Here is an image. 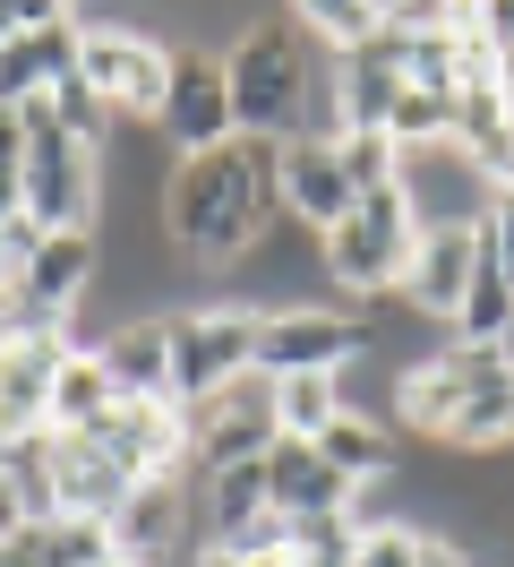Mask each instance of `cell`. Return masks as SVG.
Masks as SVG:
<instances>
[{"instance_id":"34","label":"cell","mask_w":514,"mask_h":567,"mask_svg":"<svg viewBox=\"0 0 514 567\" xmlns=\"http://www.w3.org/2000/svg\"><path fill=\"white\" fill-rule=\"evenodd\" d=\"M0 567H34V550H27V533H18V542H0Z\"/></svg>"},{"instance_id":"1","label":"cell","mask_w":514,"mask_h":567,"mask_svg":"<svg viewBox=\"0 0 514 567\" xmlns=\"http://www.w3.org/2000/svg\"><path fill=\"white\" fill-rule=\"evenodd\" d=\"M283 146L274 138H223L214 155H180L164 181V241L189 258V267H223L232 276L249 249L283 224Z\"/></svg>"},{"instance_id":"31","label":"cell","mask_w":514,"mask_h":567,"mask_svg":"<svg viewBox=\"0 0 514 567\" xmlns=\"http://www.w3.org/2000/svg\"><path fill=\"white\" fill-rule=\"evenodd\" d=\"M411 567H480V559H472V542H463V533L420 525V542H411Z\"/></svg>"},{"instance_id":"13","label":"cell","mask_w":514,"mask_h":567,"mask_svg":"<svg viewBox=\"0 0 514 567\" xmlns=\"http://www.w3.org/2000/svg\"><path fill=\"white\" fill-rule=\"evenodd\" d=\"M95 447L120 464L129 482L189 473V413H180V404H120V413L95 430Z\"/></svg>"},{"instance_id":"10","label":"cell","mask_w":514,"mask_h":567,"mask_svg":"<svg viewBox=\"0 0 514 567\" xmlns=\"http://www.w3.org/2000/svg\"><path fill=\"white\" fill-rule=\"evenodd\" d=\"M171 155H214L232 138V86H223V52H171V86L155 121H146Z\"/></svg>"},{"instance_id":"8","label":"cell","mask_w":514,"mask_h":567,"mask_svg":"<svg viewBox=\"0 0 514 567\" xmlns=\"http://www.w3.org/2000/svg\"><path fill=\"white\" fill-rule=\"evenodd\" d=\"M395 189H403V207H411L420 233H480V224H489V198H497V181L480 173L454 138L411 146L403 173H395Z\"/></svg>"},{"instance_id":"17","label":"cell","mask_w":514,"mask_h":567,"mask_svg":"<svg viewBox=\"0 0 514 567\" xmlns=\"http://www.w3.org/2000/svg\"><path fill=\"white\" fill-rule=\"evenodd\" d=\"M472 267H480V233H420V249H411L395 292H403L420 319H454L463 292H472Z\"/></svg>"},{"instance_id":"7","label":"cell","mask_w":514,"mask_h":567,"mask_svg":"<svg viewBox=\"0 0 514 567\" xmlns=\"http://www.w3.org/2000/svg\"><path fill=\"white\" fill-rule=\"evenodd\" d=\"M360 353V319L335 301H283L258 319V370L266 379H343Z\"/></svg>"},{"instance_id":"24","label":"cell","mask_w":514,"mask_h":567,"mask_svg":"<svg viewBox=\"0 0 514 567\" xmlns=\"http://www.w3.org/2000/svg\"><path fill=\"white\" fill-rule=\"evenodd\" d=\"M52 456H61V430H27V439L0 447V473H9V491L27 507V525H52V516H61V473H52Z\"/></svg>"},{"instance_id":"16","label":"cell","mask_w":514,"mask_h":567,"mask_svg":"<svg viewBox=\"0 0 514 567\" xmlns=\"http://www.w3.org/2000/svg\"><path fill=\"white\" fill-rule=\"evenodd\" d=\"M274 189H283V215H292L301 233H335L343 215L360 207V198H352V181H343V155H335V146H317V138H292V146H283Z\"/></svg>"},{"instance_id":"21","label":"cell","mask_w":514,"mask_h":567,"mask_svg":"<svg viewBox=\"0 0 514 567\" xmlns=\"http://www.w3.org/2000/svg\"><path fill=\"white\" fill-rule=\"evenodd\" d=\"M52 473H61V516H86V525H112V516H120V498L137 491V482L103 456L95 439H61Z\"/></svg>"},{"instance_id":"25","label":"cell","mask_w":514,"mask_h":567,"mask_svg":"<svg viewBox=\"0 0 514 567\" xmlns=\"http://www.w3.org/2000/svg\"><path fill=\"white\" fill-rule=\"evenodd\" d=\"M445 327H454V344H514V276L497 258L472 267V292H463V310Z\"/></svg>"},{"instance_id":"4","label":"cell","mask_w":514,"mask_h":567,"mask_svg":"<svg viewBox=\"0 0 514 567\" xmlns=\"http://www.w3.org/2000/svg\"><path fill=\"white\" fill-rule=\"evenodd\" d=\"M164 336H171V404L180 413L214 404L232 379L258 370V310H240V301H189L164 319Z\"/></svg>"},{"instance_id":"23","label":"cell","mask_w":514,"mask_h":567,"mask_svg":"<svg viewBox=\"0 0 514 567\" xmlns=\"http://www.w3.org/2000/svg\"><path fill=\"white\" fill-rule=\"evenodd\" d=\"M454 146H463L497 189L514 181V121H506V104H497V86H454Z\"/></svg>"},{"instance_id":"14","label":"cell","mask_w":514,"mask_h":567,"mask_svg":"<svg viewBox=\"0 0 514 567\" xmlns=\"http://www.w3.org/2000/svg\"><path fill=\"white\" fill-rule=\"evenodd\" d=\"M61 361H69V336H0V447L52 422Z\"/></svg>"},{"instance_id":"18","label":"cell","mask_w":514,"mask_h":567,"mask_svg":"<svg viewBox=\"0 0 514 567\" xmlns=\"http://www.w3.org/2000/svg\"><path fill=\"white\" fill-rule=\"evenodd\" d=\"M95 353H103V370H112L120 404H171V336H164V319L112 327Z\"/></svg>"},{"instance_id":"9","label":"cell","mask_w":514,"mask_h":567,"mask_svg":"<svg viewBox=\"0 0 514 567\" xmlns=\"http://www.w3.org/2000/svg\"><path fill=\"white\" fill-rule=\"evenodd\" d=\"M274 439H283V430H274V379H266V370H249V379H232L214 404L189 413V473L258 464Z\"/></svg>"},{"instance_id":"33","label":"cell","mask_w":514,"mask_h":567,"mask_svg":"<svg viewBox=\"0 0 514 567\" xmlns=\"http://www.w3.org/2000/svg\"><path fill=\"white\" fill-rule=\"evenodd\" d=\"M497 104H506V121H514V52H497Z\"/></svg>"},{"instance_id":"15","label":"cell","mask_w":514,"mask_h":567,"mask_svg":"<svg viewBox=\"0 0 514 567\" xmlns=\"http://www.w3.org/2000/svg\"><path fill=\"white\" fill-rule=\"evenodd\" d=\"M180 542H198V516H189V473H164V482H137L112 516V550L120 559H164Z\"/></svg>"},{"instance_id":"27","label":"cell","mask_w":514,"mask_h":567,"mask_svg":"<svg viewBox=\"0 0 514 567\" xmlns=\"http://www.w3.org/2000/svg\"><path fill=\"white\" fill-rule=\"evenodd\" d=\"M335 413H343L335 379H274V430H283V439H317Z\"/></svg>"},{"instance_id":"2","label":"cell","mask_w":514,"mask_h":567,"mask_svg":"<svg viewBox=\"0 0 514 567\" xmlns=\"http://www.w3.org/2000/svg\"><path fill=\"white\" fill-rule=\"evenodd\" d=\"M326 61V43L301 27V9H249V27L223 43V86H232V138H301L308 78Z\"/></svg>"},{"instance_id":"36","label":"cell","mask_w":514,"mask_h":567,"mask_svg":"<svg viewBox=\"0 0 514 567\" xmlns=\"http://www.w3.org/2000/svg\"><path fill=\"white\" fill-rule=\"evenodd\" d=\"M103 567H137V559H120V550H112V559H103Z\"/></svg>"},{"instance_id":"22","label":"cell","mask_w":514,"mask_h":567,"mask_svg":"<svg viewBox=\"0 0 514 567\" xmlns=\"http://www.w3.org/2000/svg\"><path fill=\"white\" fill-rule=\"evenodd\" d=\"M120 413V388H112V370H103V353H86V344H69L61 379H52V422L61 439H95L103 422Z\"/></svg>"},{"instance_id":"3","label":"cell","mask_w":514,"mask_h":567,"mask_svg":"<svg viewBox=\"0 0 514 567\" xmlns=\"http://www.w3.org/2000/svg\"><path fill=\"white\" fill-rule=\"evenodd\" d=\"M27 121V164H18V215H27L34 233H95L103 224V155L61 130V112L52 95H34L18 104Z\"/></svg>"},{"instance_id":"26","label":"cell","mask_w":514,"mask_h":567,"mask_svg":"<svg viewBox=\"0 0 514 567\" xmlns=\"http://www.w3.org/2000/svg\"><path fill=\"white\" fill-rule=\"evenodd\" d=\"M34 567H103L112 559V525H86V516H52V525H27Z\"/></svg>"},{"instance_id":"6","label":"cell","mask_w":514,"mask_h":567,"mask_svg":"<svg viewBox=\"0 0 514 567\" xmlns=\"http://www.w3.org/2000/svg\"><path fill=\"white\" fill-rule=\"evenodd\" d=\"M77 78H86L120 121H155V104H164V86H171V43L155 35V27L86 18V35H77Z\"/></svg>"},{"instance_id":"35","label":"cell","mask_w":514,"mask_h":567,"mask_svg":"<svg viewBox=\"0 0 514 567\" xmlns=\"http://www.w3.org/2000/svg\"><path fill=\"white\" fill-rule=\"evenodd\" d=\"M9 310H18V284H0V336H9Z\"/></svg>"},{"instance_id":"32","label":"cell","mask_w":514,"mask_h":567,"mask_svg":"<svg viewBox=\"0 0 514 567\" xmlns=\"http://www.w3.org/2000/svg\"><path fill=\"white\" fill-rule=\"evenodd\" d=\"M27 164V121H18V104H0V173H18Z\"/></svg>"},{"instance_id":"30","label":"cell","mask_w":514,"mask_h":567,"mask_svg":"<svg viewBox=\"0 0 514 567\" xmlns=\"http://www.w3.org/2000/svg\"><path fill=\"white\" fill-rule=\"evenodd\" d=\"M480 258H497V267L514 276V181L497 189V198H489V224H480Z\"/></svg>"},{"instance_id":"29","label":"cell","mask_w":514,"mask_h":567,"mask_svg":"<svg viewBox=\"0 0 514 567\" xmlns=\"http://www.w3.org/2000/svg\"><path fill=\"white\" fill-rule=\"evenodd\" d=\"M411 542H420V525H369L360 533V550H352V567H411Z\"/></svg>"},{"instance_id":"12","label":"cell","mask_w":514,"mask_h":567,"mask_svg":"<svg viewBox=\"0 0 514 567\" xmlns=\"http://www.w3.org/2000/svg\"><path fill=\"white\" fill-rule=\"evenodd\" d=\"M463 353V413L445 422L454 456H497L514 447V353L506 344H454Z\"/></svg>"},{"instance_id":"20","label":"cell","mask_w":514,"mask_h":567,"mask_svg":"<svg viewBox=\"0 0 514 567\" xmlns=\"http://www.w3.org/2000/svg\"><path fill=\"white\" fill-rule=\"evenodd\" d=\"M266 498H274V516H335V507H352L360 491H343L335 473L317 464L308 439H274L266 447Z\"/></svg>"},{"instance_id":"5","label":"cell","mask_w":514,"mask_h":567,"mask_svg":"<svg viewBox=\"0 0 514 567\" xmlns=\"http://www.w3.org/2000/svg\"><path fill=\"white\" fill-rule=\"evenodd\" d=\"M411 249H420V224H411L403 189H369V198L343 215L335 233H317L326 284H335V292H352V301L395 292V284H403V267H411Z\"/></svg>"},{"instance_id":"19","label":"cell","mask_w":514,"mask_h":567,"mask_svg":"<svg viewBox=\"0 0 514 567\" xmlns=\"http://www.w3.org/2000/svg\"><path fill=\"white\" fill-rule=\"evenodd\" d=\"M308 447H317V464L335 473L343 491H377V482L395 473V430L377 422V413H335Z\"/></svg>"},{"instance_id":"28","label":"cell","mask_w":514,"mask_h":567,"mask_svg":"<svg viewBox=\"0 0 514 567\" xmlns=\"http://www.w3.org/2000/svg\"><path fill=\"white\" fill-rule=\"evenodd\" d=\"M335 155H343V181H352V198H369V189H395V173H403V146L386 138V130H343Z\"/></svg>"},{"instance_id":"11","label":"cell","mask_w":514,"mask_h":567,"mask_svg":"<svg viewBox=\"0 0 514 567\" xmlns=\"http://www.w3.org/2000/svg\"><path fill=\"white\" fill-rule=\"evenodd\" d=\"M77 35H86V18H69L52 0H27V27L0 43V104H34V95H52L77 78Z\"/></svg>"}]
</instances>
